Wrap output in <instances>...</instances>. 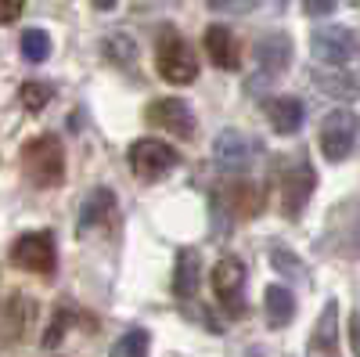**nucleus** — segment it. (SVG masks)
I'll return each instance as SVG.
<instances>
[{"label":"nucleus","mask_w":360,"mask_h":357,"mask_svg":"<svg viewBox=\"0 0 360 357\" xmlns=\"http://www.w3.org/2000/svg\"><path fill=\"white\" fill-rule=\"evenodd\" d=\"M22 166L25 177L40 188H54L65 181V144L54 134H40L22 148Z\"/></svg>","instance_id":"nucleus-1"},{"label":"nucleus","mask_w":360,"mask_h":357,"mask_svg":"<svg viewBox=\"0 0 360 357\" xmlns=\"http://www.w3.org/2000/svg\"><path fill=\"white\" fill-rule=\"evenodd\" d=\"M155 69L166 83L188 87L198 76V58H195V51L188 47L184 37H176L173 29H166L159 37V47H155Z\"/></svg>","instance_id":"nucleus-2"},{"label":"nucleus","mask_w":360,"mask_h":357,"mask_svg":"<svg viewBox=\"0 0 360 357\" xmlns=\"http://www.w3.org/2000/svg\"><path fill=\"white\" fill-rule=\"evenodd\" d=\"M176 159H180L176 148L159 141V137H141V141L130 144V170L144 184H155V181H162L166 173H173Z\"/></svg>","instance_id":"nucleus-3"},{"label":"nucleus","mask_w":360,"mask_h":357,"mask_svg":"<svg viewBox=\"0 0 360 357\" xmlns=\"http://www.w3.org/2000/svg\"><path fill=\"white\" fill-rule=\"evenodd\" d=\"M213 292H217L220 307L231 318L245 314V263L238 256L217 260V267H213Z\"/></svg>","instance_id":"nucleus-4"},{"label":"nucleus","mask_w":360,"mask_h":357,"mask_svg":"<svg viewBox=\"0 0 360 357\" xmlns=\"http://www.w3.org/2000/svg\"><path fill=\"white\" fill-rule=\"evenodd\" d=\"M321 156L328 163H342L349 159L353 152V144H356V119L346 112V108H335V112H328L324 115V123H321Z\"/></svg>","instance_id":"nucleus-5"},{"label":"nucleus","mask_w":360,"mask_h":357,"mask_svg":"<svg viewBox=\"0 0 360 357\" xmlns=\"http://www.w3.org/2000/svg\"><path fill=\"white\" fill-rule=\"evenodd\" d=\"M11 260L15 267L29 275H51L54 263H58V249H54V234L51 231H29L22 234L15 249H11Z\"/></svg>","instance_id":"nucleus-6"},{"label":"nucleus","mask_w":360,"mask_h":357,"mask_svg":"<svg viewBox=\"0 0 360 357\" xmlns=\"http://www.w3.org/2000/svg\"><path fill=\"white\" fill-rule=\"evenodd\" d=\"M144 119L152 127H159V130H166L173 137H184V141L195 134V112H191L188 101H180V98H159V101H152V105H148V112H144Z\"/></svg>","instance_id":"nucleus-7"},{"label":"nucleus","mask_w":360,"mask_h":357,"mask_svg":"<svg viewBox=\"0 0 360 357\" xmlns=\"http://www.w3.org/2000/svg\"><path fill=\"white\" fill-rule=\"evenodd\" d=\"M317 188V173L310 163H295L285 177H281V210L285 217H299L307 210V202Z\"/></svg>","instance_id":"nucleus-8"},{"label":"nucleus","mask_w":360,"mask_h":357,"mask_svg":"<svg viewBox=\"0 0 360 357\" xmlns=\"http://www.w3.org/2000/svg\"><path fill=\"white\" fill-rule=\"evenodd\" d=\"M310 47H314V54H317V62H324V65H342V62H349V58H353L356 40H353L349 29H342V25H321V29H314Z\"/></svg>","instance_id":"nucleus-9"},{"label":"nucleus","mask_w":360,"mask_h":357,"mask_svg":"<svg viewBox=\"0 0 360 357\" xmlns=\"http://www.w3.org/2000/svg\"><path fill=\"white\" fill-rule=\"evenodd\" d=\"M213 156H217V163L224 170H245L259 156V144L249 134H242V130H224L217 137V144H213Z\"/></svg>","instance_id":"nucleus-10"},{"label":"nucleus","mask_w":360,"mask_h":357,"mask_svg":"<svg viewBox=\"0 0 360 357\" xmlns=\"http://www.w3.org/2000/svg\"><path fill=\"white\" fill-rule=\"evenodd\" d=\"M307 357H339V303L335 300L324 303L307 343Z\"/></svg>","instance_id":"nucleus-11"},{"label":"nucleus","mask_w":360,"mask_h":357,"mask_svg":"<svg viewBox=\"0 0 360 357\" xmlns=\"http://www.w3.org/2000/svg\"><path fill=\"white\" fill-rule=\"evenodd\" d=\"M310 80H314V87H317L321 94L335 98V101H353V98H360V80H356V76H349V73H346V69H339V65L314 69V73H310Z\"/></svg>","instance_id":"nucleus-12"},{"label":"nucleus","mask_w":360,"mask_h":357,"mask_svg":"<svg viewBox=\"0 0 360 357\" xmlns=\"http://www.w3.org/2000/svg\"><path fill=\"white\" fill-rule=\"evenodd\" d=\"M205 51H209V62L220 65V69L242 65V51H238V40L227 25H209L205 29Z\"/></svg>","instance_id":"nucleus-13"},{"label":"nucleus","mask_w":360,"mask_h":357,"mask_svg":"<svg viewBox=\"0 0 360 357\" xmlns=\"http://www.w3.org/2000/svg\"><path fill=\"white\" fill-rule=\"evenodd\" d=\"M115 195L108 188H98V192H90L86 202H83V210H79V234L86 231H94V227H105L115 220Z\"/></svg>","instance_id":"nucleus-14"},{"label":"nucleus","mask_w":360,"mask_h":357,"mask_svg":"<svg viewBox=\"0 0 360 357\" xmlns=\"http://www.w3.org/2000/svg\"><path fill=\"white\" fill-rule=\"evenodd\" d=\"M198 282H202V256L195 249H180L176 253V271H173V292L180 300H191L198 292Z\"/></svg>","instance_id":"nucleus-15"},{"label":"nucleus","mask_w":360,"mask_h":357,"mask_svg":"<svg viewBox=\"0 0 360 357\" xmlns=\"http://www.w3.org/2000/svg\"><path fill=\"white\" fill-rule=\"evenodd\" d=\"M303 115H307V108L299 98H270L266 101V119L278 134H295L303 127Z\"/></svg>","instance_id":"nucleus-16"},{"label":"nucleus","mask_w":360,"mask_h":357,"mask_svg":"<svg viewBox=\"0 0 360 357\" xmlns=\"http://www.w3.org/2000/svg\"><path fill=\"white\" fill-rule=\"evenodd\" d=\"M263 311H266V325H270V329H285V325L295 318V296L285 285H266Z\"/></svg>","instance_id":"nucleus-17"},{"label":"nucleus","mask_w":360,"mask_h":357,"mask_svg":"<svg viewBox=\"0 0 360 357\" xmlns=\"http://www.w3.org/2000/svg\"><path fill=\"white\" fill-rule=\"evenodd\" d=\"M256 58L266 73H285L288 62H292V40L285 33H274V37H263L256 44Z\"/></svg>","instance_id":"nucleus-18"},{"label":"nucleus","mask_w":360,"mask_h":357,"mask_svg":"<svg viewBox=\"0 0 360 357\" xmlns=\"http://www.w3.org/2000/svg\"><path fill=\"white\" fill-rule=\"evenodd\" d=\"M51 33H47V29H25V33H22V58H25V62H47V58H51Z\"/></svg>","instance_id":"nucleus-19"},{"label":"nucleus","mask_w":360,"mask_h":357,"mask_svg":"<svg viewBox=\"0 0 360 357\" xmlns=\"http://www.w3.org/2000/svg\"><path fill=\"white\" fill-rule=\"evenodd\" d=\"M148 346H152V339H148L144 329H130L127 336H119L112 353L108 357H148Z\"/></svg>","instance_id":"nucleus-20"},{"label":"nucleus","mask_w":360,"mask_h":357,"mask_svg":"<svg viewBox=\"0 0 360 357\" xmlns=\"http://www.w3.org/2000/svg\"><path fill=\"white\" fill-rule=\"evenodd\" d=\"M105 51H108V58H112V62L115 65H134L137 62V44L127 37V33H112L108 40H105Z\"/></svg>","instance_id":"nucleus-21"},{"label":"nucleus","mask_w":360,"mask_h":357,"mask_svg":"<svg viewBox=\"0 0 360 357\" xmlns=\"http://www.w3.org/2000/svg\"><path fill=\"white\" fill-rule=\"evenodd\" d=\"M231 195H234V210H238V213H256L259 206H263V195H259L252 184H238Z\"/></svg>","instance_id":"nucleus-22"},{"label":"nucleus","mask_w":360,"mask_h":357,"mask_svg":"<svg viewBox=\"0 0 360 357\" xmlns=\"http://www.w3.org/2000/svg\"><path fill=\"white\" fill-rule=\"evenodd\" d=\"M18 98H22V105H25L29 112H40V108L51 101V87H44V83H25Z\"/></svg>","instance_id":"nucleus-23"},{"label":"nucleus","mask_w":360,"mask_h":357,"mask_svg":"<svg viewBox=\"0 0 360 357\" xmlns=\"http://www.w3.org/2000/svg\"><path fill=\"white\" fill-rule=\"evenodd\" d=\"M69 325H72V311L58 307V314H54V325H51V329H47V336H44V346H58V343H62V332H69Z\"/></svg>","instance_id":"nucleus-24"},{"label":"nucleus","mask_w":360,"mask_h":357,"mask_svg":"<svg viewBox=\"0 0 360 357\" xmlns=\"http://www.w3.org/2000/svg\"><path fill=\"white\" fill-rule=\"evenodd\" d=\"M213 11H224V15H245V11H252L259 0H205Z\"/></svg>","instance_id":"nucleus-25"},{"label":"nucleus","mask_w":360,"mask_h":357,"mask_svg":"<svg viewBox=\"0 0 360 357\" xmlns=\"http://www.w3.org/2000/svg\"><path fill=\"white\" fill-rule=\"evenodd\" d=\"M270 260H274V267H278V271H285V275H303V267H299V260L288 249H274V256H270Z\"/></svg>","instance_id":"nucleus-26"},{"label":"nucleus","mask_w":360,"mask_h":357,"mask_svg":"<svg viewBox=\"0 0 360 357\" xmlns=\"http://www.w3.org/2000/svg\"><path fill=\"white\" fill-rule=\"evenodd\" d=\"M22 8H25V0H0V25L15 22L22 15Z\"/></svg>","instance_id":"nucleus-27"},{"label":"nucleus","mask_w":360,"mask_h":357,"mask_svg":"<svg viewBox=\"0 0 360 357\" xmlns=\"http://www.w3.org/2000/svg\"><path fill=\"white\" fill-rule=\"evenodd\" d=\"M303 8H307V15H332L335 11V0H303Z\"/></svg>","instance_id":"nucleus-28"},{"label":"nucleus","mask_w":360,"mask_h":357,"mask_svg":"<svg viewBox=\"0 0 360 357\" xmlns=\"http://www.w3.org/2000/svg\"><path fill=\"white\" fill-rule=\"evenodd\" d=\"M349 343H353V357H360V311L349 318Z\"/></svg>","instance_id":"nucleus-29"},{"label":"nucleus","mask_w":360,"mask_h":357,"mask_svg":"<svg viewBox=\"0 0 360 357\" xmlns=\"http://www.w3.org/2000/svg\"><path fill=\"white\" fill-rule=\"evenodd\" d=\"M90 4H94L98 11H112V8L119 4V0H90Z\"/></svg>","instance_id":"nucleus-30"}]
</instances>
